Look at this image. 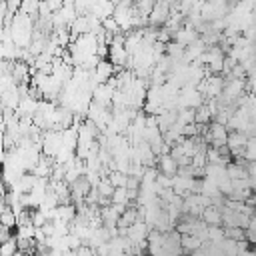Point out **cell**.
<instances>
[{
  "label": "cell",
  "mask_w": 256,
  "mask_h": 256,
  "mask_svg": "<svg viewBox=\"0 0 256 256\" xmlns=\"http://www.w3.org/2000/svg\"><path fill=\"white\" fill-rule=\"evenodd\" d=\"M224 206H216V204H208L202 210V220L210 226H222L224 224V214H222Z\"/></svg>",
  "instance_id": "5b68a950"
},
{
  "label": "cell",
  "mask_w": 256,
  "mask_h": 256,
  "mask_svg": "<svg viewBox=\"0 0 256 256\" xmlns=\"http://www.w3.org/2000/svg\"><path fill=\"white\" fill-rule=\"evenodd\" d=\"M102 26L108 30V32H112V34H118V32H124L122 28H120V24L116 22V18L114 16H108V18H104L102 20Z\"/></svg>",
  "instance_id": "ac0fdd59"
},
{
  "label": "cell",
  "mask_w": 256,
  "mask_h": 256,
  "mask_svg": "<svg viewBox=\"0 0 256 256\" xmlns=\"http://www.w3.org/2000/svg\"><path fill=\"white\" fill-rule=\"evenodd\" d=\"M114 92H116V88H112L108 82L98 84V86L92 90V100L98 102V104H102V106H112Z\"/></svg>",
  "instance_id": "277c9868"
},
{
  "label": "cell",
  "mask_w": 256,
  "mask_h": 256,
  "mask_svg": "<svg viewBox=\"0 0 256 256\" xmlns=\"http://www.w3.org/2000/svg\"><path fill=\"white\" fill-rule=\"evenodd\" d=\"M246 168H248V176L256 180V160H248V164H246Z\"/></svg>",
  "instance_id": "ffe728a7"
},
{
  "label": "cell",
  "mask_w": 256,
  "mask_h": 256,
  "mask_svg": "<svg viewBox=\"0 0 256 256\" xmlns=\"http://www.w3.org/2000/svg\"><path fill=\"white\" fill-rule=\"evenodd\" d=\"M156 166H158V170H160L162 174H168V176H174V174L178 172V160H176L170 152L160 154V156H158Z\"/></svg>",
  "instance_id": "8992f818"
},
{
  "label": "cell",
  "mask_w": 256,
  "mask_h": 256,
  "mask_svg": "<svg viewBox=\"0 0 256 256\" xmlns=\"http://www.w3.org/2000/svg\"><path fill=\"white\" fill-rule=\"evenodd\" d=\"M62 130H44L42 132V152L48 156H56L62 148Z\"/></svg>",
  "instance_id": "6da1fadb"
},
{
  "label": "cell",
  "mask_w": 256,
  "mask_h": 256,
  "mask_svg": "<svg viewBox=\"0 0 256 256\" xmlns=\"http://www.w3.org/2000/svg\"><path fill=\"white\" fill-rule=\"evenodd\" d=\"M170 14H172V6L168 4V0H156L152 12H150V16H148V24L160 28V26H164V24L168 22Z\"/></svg>",
  "instance_id": "7a4b0ae2"
},
{
  "label": "cell",
  "mask_w": 256,
  "mask_h": 256,
  "mask_svg": "<svg viewBox=\"0 0 256 256\" xmlns=\"http://www.w3.org/2000/svg\"><path fill=\"white\" fill-rule=\"evenodd\" d=\"M34 234H36V226L34 224H20L18 230H16V236H20V238H34Z\"/></svg>",
  "instance_id": "e0dca14e"
},
{
  "label": "cell",
  "mask_w": 256,
  "mask_h": 256,
  "mask_svg": "<svg viewBox=\"0 0 256 256\" xmlns=\"http://www.w3.org/2000/svg\"><path fill=\"white\" fill-rule=\"evenodd\" d=\"M244 158H246V160H256V136H250V138H248Z\"/></svg>",
  "instance_id": "d6986e66"
},
{
  "label": "cell",
  "mask_w": 256,
  "mask_h": 256,
  "mask_svg": "<svg viewBox=\"0 0 256 256\" xmlns=\"http://www.w3.org/2000/svg\"><path fill=\"white\" fill-rule=\"evenodd\" d=\"M198 124H210L212 122V110H210V106L204 102V104H200L198 108H196V118H194Z\"/></svg>",
  "instance_id": "7c38bea8"
},
{
  "label": "cell",
  "mask_w": 256,
  "mask_h": 256,
  "mask_svg": "<svg viewBox=\"0 0 256 256\" xmlns=\"http://www.w3.org/2000/svg\"><path fill=\"white\" fill-rule=\"evenodd\" d=\"M206 50H208V44L202 40V36H198L196 40H192V42L186 46V56H188V58L194 62V60H196V58H198L202 52H206Z\"/></svg>",
  "instance_id": "9c48e42d"
},
{
  "label": "cell",
  "mask_w": 256,
  "mask_h": 256,
  "mask_svg": "<svg viewBox=\"0 0 256 256\" xmlns=\"http://www.w3.org/2000/svg\"><path fill=\"white\" fill-rule=\"evenodd\" d=\"M224 230H226L228 238H234V240H244L246 238V228H242V226H224Z\"/></svg>",
  "instance_id": "2e32d148"
},
{
  "label": "cell",
  "mask_w": 256,
  "mask_h": 256,
  "mask_svg": "<svg viewBox=\"0 0 256 256\" xmlns=\"http://www.w3.org/2000/svg\"><path fill=\"white\" fill-rule=\"evenodd\" d=\"M16 252H18V238L16 236H12L10 240L2 242V246H0V254L2 256H16Z\"/></svg>",
  "instance_id": "4fadbf2b"
},
{
  "label": "cell",
  "mask_w": 256,
  "mask_h": 256,
  "mask_svg": "<svg viewBox=\"0 0 256 256\" xmlns=\"http://www.w3.org/2000/svg\"><path fill=\"white\" fill-rule=\"evenodd\" d=\"M204 244V240L198 236V234H182V248L184 252H196L200 246Z\"/></svg>",
  "instance_id": "30bf717a"
},
{
  "label": "cell",
  "mask_w": 256,
  "mask_h": 256,
  "mask_svg": "<svg viewBox=\"0 0 256 256\" xmlns=\"http://www.w3.org/2000/svg\"><path fill=\"white\" fill-rule=\"evenodd\" d=\"M112 204H118V206H130V204H136V202H130L128 198V188L126 186H118L112 194Z\"/></svg>",
  "instance_id": "8fae6325"
},
{
  "label": "cell",
  "mask_w": 256,
  "mask_h": 256,
  "mask_svg": "<svg viewBox=\"0 0 256 256\" xmlns=\"http://www.w3.org/2000/svg\"><path fill=\"white\" fill-rule=\"evenodd\" d=\"M114 72H118V66L112 62V60H100L98 64H96V68H94V78H96V82L98 84H104V82H108L112 76H114Z\"/></svg>",
  "instance_id": "3957f363"
},
{
  "label": "cell",
  "mask_w": 256,
  "mask_h": 256,
  "mask_svg": "<svg viewBox=\"0 0 256 256\" xmlns=\"http://www.w3.org/2000/svg\"><path fill=\"white\" fill-rule=\"evenodd\" d=\"M252 188H254V192H256V180H254V186H252Z\"/></svg>",
  "instance_id": "44dd1931"
},
{
  "label": "cell",
  "mask_w": 256,
  "mask_h": 256,
  "mask_svg": "<svg viewBox=\"0 0 256 256\" xmlns=\"http://www.w3.org/2000/svg\"><path fill=\"white\" fill-rule=\"evenodd\" d=\"M108 178L112 180V184H114L116 188L128 184V174H126V172H120V170H112V172L108 174Z\"/></svg>",
  "instance_id": "9a60e30c"
},
{
  "label": "cell",
  "mask_w": 256,
  "mask_h": 256,
  "mask_svg": "<svg viewBox=\"0 0 256 256\" xmlns=\"http://www.w3.org/2000/svg\"><path fill=\"white\" fill-rule=\"evenodd\" d=\"M100 216H102V224H104V226L114 228V226H118V220H120L122 212L118 210L116 204H108V206H102Z\"/></svg>",
  "instance_id": "52a82bcc"
},
{
  "label": "cell",
  "mask_w": 256,
  "mask_h": 256,
  "mask_svg": "<svg viewBox=\"0 0 256 256\" xmlns=\"http://www.w3.org/2000/svg\"><path fill=\"white\" fill-rule=\"evenodd\" d=\"M196 118V108H178V122L180 124H190Z\"/></svg>",
  "instance_id": "5bb4252c"
},
{
  "label": "cell",
  "mask_w": 256,
  "mask_h": 256,
  "mask_svg": "<svg viewBox=\"0 0 256 256\" xmlns=\"http://www.w3.org/2000/svg\"><path fill=\"white\" fill-rule=\"evenodd\" d=\"M200 34H198V30L192 26V24H182L180 28H178V32L174 34V40L176 42H180L182 46H188L192 40H196Z\"/></svg>",
  "instance_id": "ba28073f"
}]
</instances>
